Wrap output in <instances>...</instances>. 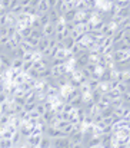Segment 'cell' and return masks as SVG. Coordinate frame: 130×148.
Returning <instances> with one entry per match:
<instances>
[{
	"instance_id": "1",
	"label": "cell",
	"mask_w": 130,
	"mask_h": 148,
	"mask_svg": "<svg viewBox=\"0 0 130 148\" xmlns=\"http://www.w3.org/2000/svg\"><path fill=\"white\" fill-rule=\"evenodd\" d=\"M51 148H72V141L67 135L53 138L51 140Z\"/></svg>"
},
{
	"instance_id": "2",
	"label": "cell",
	"mask_w": 130,
	"mask_h": 148,
	"mask_svg": "<svg viewBox=\"0 0 130 148\" xmlns=\"http://www.w3.org/2000/svg\"><path fill=\"white\" fill-rule=\"evenodd\" d=\"M130 58V50H113V59L114 63H120V62H126Z\"/></svg>"
},
{
	"instance_id": "3",
	"label": "cell",
	"mask_w": 130,
	"mask_h": 148,
	"mask_svg": "<svg viewBox=\"0 0 130 148\" xmlns=\"http://www.w3.org/2000/svg\"><path fill=\"white\" fill-rule=\"evenodd\" d=\"M42 32H43V36L46 38H51V36H54V33H56V26H54V23H47L46 26L42 27Z\"/></svg>"
},
{
	"instance_id": "4",
	"label": "cell",
	"mask_w": 130,
	"mask_h": 148,
	"mask_svg": "<svg viewBox=\"0 0 130 148\" xmlns=\"http://www.w3.org/2000/svg\"><path fill=\"white\" fill-rule=\"evenodd\" d=\"M47 14H49L50 22H51V23H54V25L62 19V14H60V13H59V10H57V9H54V7H53V9H50V10L47 12Z\"/></svg>"
},
{
	"instance_id": "5",
	"label": "cell",
	"mask_w": 130,
	"mask_h": 148,
	"mask_svg": "<svg viewBox=\"0 0 130 148\" xmlns=\"http://www.w3.org/2000/svg\"><path fill=\"white\" fill-rule=\"evenodd\" d=\"M125 33H126V29L119 27V29L113 33V36H112V39H113V45L120 43V42H122V39H123V36H125Z\"/></svg>"
},
{
	"instance_id": "6",
	"label": "cell",
	"mask_w": 130,
	"mask_h": 148,
	"mask_svg": "<svg viewBox=\"0 0 130 148\" xmlns=\"http://www.w3.org/2000/svg\"><path fill=\"white\" fill-rule=\"evenodd\" d=\"M76 16H77V10L73 7V9L67 10L64 14H62V19H63L64 22H73V20L76 19Z\"/></svg>"
},
{
	"instance_id": "7",
	"label": "cell",
	"mask_w": 130,
	"mask_h": 148,
	"mask_svg": "<svg viewBox=\"0 0 130 148\" xmlns=\"http://www.w3.org/2000/svg\"><path fill=\"white\" fill-rule=\"evenodd\" d=\"M6 25L7 26H16L17 25V16L13 14L10 10L6 13Z\"/></svg>"
},
{
	"instance_id": "8",
	"label": "cell",
	"mask_w": 130,
	"mask_h": 148,
	"mask_svg": "<svg viewBox=\"0 0 130 148\" xmlns=\"http://www.w3.org/2000/svg\"><path fill=\"white\" fill-rule=\"evenodd\" d=\"M23 58H12V62H10V68L12 69H19V71H22V68H23Z\"/></svg>"
},
{
	"instance_id": "9",
	"label": "cell",
	"mask_w": 130,
	"mask_h": 148,
	"mask_svg": "<svg viewBox=\"0 0 130 148\" xmlns=\"http://www.w3.org/2000/svg\"><path fill=\"white\" fill-rule=\"evenodd\" d=\"M36 9H37L39 13H47V12L50 10V7H49V4H47V0H40V1L37 3Z\"/></svg>"
},
{
	"instance_id": "10",
	"label": "cell",
	"mask_w": 130,
	"mask_h": 148,
	"mask_svg": "<svg viewBox=\"0 0 130 148\" xmlns=\"http://www.w3.org/2000/svg\"><path fill=\"white\" fill-rule=\"evenodd\" d=\"M39 148H51V138L47 137L46 134L42 135V141L39 144Z\"/></svg>"
},
{
	"instance_id": "11",
	"label": "cell",
	"mask_w": 130,
	"mask_h": 148,
	"mask_svg": "<svg viewBox=\"0 0 130 148\" xmlns=\"http://www.w3.org/2000/svg\"><path fill=\"white\" fill-rule=\"evenodd\" d=\"M102 97H103V92H102L99 88L94 89V91H90V98H91L93 102H99V101L102 99Z\"/></svg>"
},
{
	"instance_id": "12",
	"label": "cell",
	"mask_w": 130,
	"mask_h": 148,
	"mask_svg": "<svg viewBox=\"0 0 130 148\" xmlns=\"http://www.w3.org/2000/svg\"><path fill=\"white\" fill-rule=\"evenodd\" d=\"M70 103H72L74 108H77V106H82V105H83V97H82V94H80V95H76V97H73V98L70 99Z\"/></svg>"
},
{
	"instance_id": "13",
	"label": "cell",
	"mask_w": 130,
	"mask_h": 148,
	"mask_svg": "<svg viewBox=\"0 0 130 148\" xmlns=\"http://www.w3.org/2000/svg\"><path fill=\"white\" fill-rule=\"evenodd\" d=\"M114 16H117V17H120V19L127 17V16H130V9H129V7H120Z\"/></svg>"
},
{
	"instance_id": "14",
	"label": "cell",
	"mask_w": 130,
	"mask_h": 148,
	"mask_svg": "<svg viewBox=\"0 0 130 148\" xmlns=\"http://www.w3.org/2000/svg\"><path fill=\"white\" fill-rule=\"evenodd\" d=\"M63 43H64V48H66V49L70 50L73 46H74V45H76V40H74L72 36H67V38L63 40Z\"/></svg>"
},
{
	"instance_id": "15",
	"label": "cell",
	"mask_w": 130,
	"mask_h": 148,
	"mask_svg": "<svg viewBox=\"0 0 130 148\" xmlns=\"http://www.w3.org/2000/svg\"><path fill=\"white\" fill-rule=\"evenodd\" d=\"M87 85H89V88H90V91H94V89H97L99 88V85H100V81L99 79H89L87 81Z\"/></svg>"
},
{
	"instance_id": "16",
	"label": "cell",
	"mask_w": 130,
	"mask_h": 148,
	"mask_svg": "<svg viewBox=\"0 0 130 148\" xmlns=\"http://www.w3.org/2000/svg\"><path fill=\"white\" fill-rule=\"evenodd\" d=\"M10 121H12V116L10 115H7V114H0V125H9L10 124Z\"/></svg>"
},
{
	"instance_id": "17",
	"label": "cell",
	"mask_w": 130,
	"mask_h": 148,
	"mask_svg": "<svg viewBox=\"0 0 130 148\" xmlns=\"http://www.w3.org/2000/svg\"><path fill=\"white\" fill-rule=\"evenodd\" d=\"M13 143L10 138H0V148H12Z\"/></svg>"
},
{
	"instance_id": "18",
	"label": "cell",
	"mask_w": 130,
	"mask_h": 148,
	"mask_svg": "<svg viewBox=\"0 0 130 148\" xmlns=\"http://www.w3.org/2000/svg\"><path fill=\"white\" fill-rule=\"evenodd\" d=\"M37 17H39V20H40L42 26H46L47 23H50V19H49V14H47V13H39V14H37Z\"/></svg>"
},
{
	"instance_id": "19",
	"label": "cell",
	"mask_w": 130,
	"mask_h": 148,
	"mask_svg": "<svg viewBox=\"0 0 130 148\" xmlns=\"http://www.w3.org/2000/svg\"><path fill=\"white\" fill-rule=\"evenodd\" d=\"M12 39H13L17 45H20V43L23 42V39H24V38H23V35L20 33V30H16V32H14V35L12 36Z\"/></svg>"
},
{
	"instance_id": "20",
	"label": "cell",
	"mask_w": 130,
	"mask_h": 148,
	"mask_svg": "<svg viewBox=\"0 0 130 148\" xmlns=\"http://www.w3.org/2000/svg\"><path fill=\"white\" fill-rule=\"evenodd\" d=\"M10 12L13 13V14H16V16H19V14H22L23 13V6L19 3V4H16V6H13L12 9H10Z\"/></svg>"
},
{
	"instance_id": "21",
	"label": "cell",
	"mask_w": 130,
	"mask_h": 148,
	"mask_svg": "<svg viewBox=\"0 0 130 148\" xmlns=\"http://www.w3.org/2000/svg\"><path fill=\"white\" fill-rule=\"evenodd\" d=\"M30 38H33V39H42V38H43V32H42V29H32V35H30Z\"/></svg>"
},
{
	"instance_id": "22",
	"label": "cell",
	"mask_w": 130,
	"mask_h": 148,
	"mask_svg": "<svg viewBox=\"0 0 130 148\" xmlns=\"http://www.w3.org/2000/svg\"><path fill=\"white\" fill-rule=\"evenodd\" d=\"M119 92H120V95L122 94H125L126 91H129V85H127V82H119V85H117V88H116Z\"/></svg>"
},
{
	"instance_id": "23",
	"label": "cell",
	"mask_w": 130,
	"mask_h": 148,
	"mask_svg": "<svg viewBox=\"0 0 130 148\" xmlns=\"http://www.w3.org/2000/svg\"><path fill=\"white\" fill-rule=\"evenodd\" d=\"M35 109L37 111V114H39L40 116L43 115L46 111H47V109H46V106H44V102H37V103H36V108H35Z\"/></svg>"
},
{
	"instance_id": "24",
	"label": "cell",
	"mask_w": 130,
	"mask_h": 148,
	"mask_svg": "<svg viewBox=\"0 0 130 148\" xmlns=\"http://www.w3.org/2000/svg\"><path fill=\"white\" fill-rule=\"evenodd\" d=\"M104 95H107L109 97V99L112 101V99H114V98H117V97H120V92L117 91V89H110V91H107Z\"/></svg>"
},
{
	"instance_id": "25",
	"label": "cell",
	"mask_w": 130,
	"mask_h": 148,
	"mask_svg": "<svg viewBox=\"0 0 130 148\" xmlns=\"http://www.w3.org/2000/svg\"><path fill=\"white\" fill-rule=\"evenodd\" d=\"M32 26H24V27H22L20 29V33L23 35V38H29L30 35H32Z\"/></svg>"
},
{
	"instance_id": "26",
	"label": "cell",
	"mask_w": 130,
	"mask_h": 148,
	"mask_svg": "<svg viewBox=\"0 0 130 148\" xmlns=\"http://www.w3.org/2000/svg\"><path fill=\"white\" fill-rule=\"evenodd\" d=\"M32 27H33V29H42V27H43L37 16H35V17L32 19Z\"/></svg>"
},
{
	"instance_id": "27",
	"label": "cell",
	"mask_w": 130,
	"mask_h": 148,
	"mask_svg": "<svg viewBox=\"0 0 130 148\" xmlns=\"http://www.w3.org/2000/svg\"><path fill=\"white\" fill-rule=\"evenodd\" d=\"M99 89H100L103 94H106L107 91H110V82H100Z\"/></svg>"
},
{
	"instance_id": "28",
	"label": "cell",
	"mask_w": 130,
	"mask_h": 148,
	"mask_svg": "<svg viewBox=\"0 0 130 148\" xmlns=\"http://www.w3.org/2000/svg\"><path fill=\"white\" fill-rule=\"evenodd\" d=\"M122 105H125L122 97H117V98L112 99V106H113V108H119V106H122Z\"/></svg>"
},
{
	"instance_id": "29",
	"label": "cell",
	"mask_w": 130,
	"mask_h": 148,
	"mask_svg": "<svg viewBox=\"0 0 130 148\" xmlns=\"http://www.w3.org/2000/svg\"><path fill=\"white\" fill-rule=\"evenodd\" d=\"M79 91H80V94H82V95H87V94H90V88H89V85H87V84L80 85V86H79Z\"/></svg>"
},
{
	"instance_id": "30",
	"label": "cell",
	"mask_w": 130,
	"mask_h": 148,
	"mask_svg": "<svg viewBox=\"0 0 130 148\" xmlns=\"http://www.w3.org/2000/svg\"><path fill=\"white\" fill-rule=\"evenodd\" d=\"M32 68H33V62H32V60H29V62H23V68H22V71L26 73V72H29Z\"/></svg>"
},
{
	"instance_id": "31",
	"label": "cell",
	"mask_w": 130,
	"mask_h": 148,
	"mask_svg": "<svg viewBox=\"0 0 130 148\" xmlns=\"http://www.w3.org/2000/svg\"><path fill=\"white\" fill-rule=\"evenodd\" d=\"M122 42H123L127 48H130V33H129V32H126V33H125V36H123Z\"/></svg>"
},
{
	"instance_id": "32",
	"label": "cell",
	"mask_w": 130,
	"mask_h": 148,
	"mask_svg": "<svg viewBox=\"0 0 130 148\" xmlns=\"http://www.w3.org/2000/svg\"><path fill=\"white\" fill-rule=\"evenodd\" d=\"M0 4L4 7V9H7V10H10V4H12V0H1L0 1Z\"/></svg>"
},
{
	"instance_id": "33",
	"label": "cell",
	"mask_w": 130,
	"mask_h": 148,
	"mask_svg": "<svg viewBox=\"0 0 130 148\" xmlns=\"http://www.w3.org/2000/svg\"><path fill=\"white\" fill-rule=\"evenodd\" d=\"M7 29L9 26H0V36H7Z\"/></svg>"
},
{
	"instance_id": "34",
	"label": "cell",
	"mask_w": 130,
	"mask_h": 148,
	"mask_svg": "<svg viewBox=\"0 0 130 148\" xmlns=\"http://www.w3.org/2000/svg\"><path fill=\"white\" fill-rule=\"evenodd\" d=\"M9 40H10V38H9V36H0V43H1V46H4Z\"/></svg>"
},
{
	"instance_id": "35",
	"label": "cell",
	"mask_w": 130,
	"mask_h": 148,
	"mask_svg": "<svg viewBox=\"0 0 130 148\" xmlns=\"http://www.w3.org/2000/svg\"><path fill=\"white\" fill-rule=\"evenodd\" d=\"M47 4H49V7H50V9H53V7H56L57 0H47Z\"/></svg>"
},
{
	"instance_id": "36",
	"label": "cell",
	"mask_w": 130,
	"mask_h": 148,
	"mask_svg": "<svg viewBox=\"0 0 130 148\" xmlns=\"http://www.w3.org/2000/svg\"><path fill=\"white\" fill-rule=\"evenodd\" d=\"M7 12H9V10H7V9H4V7H3V6L0 4V16H3V14H6Z\"/></svg>"
},
{
	"instance_id": "37",
	"label": "cell",
	"mask_w": 130,
	"mask_h": 148,
	"mask_svg": "<svg viewBox=\"0 0 130 148\" xmlns=\"http://www.w3.org/2000/svg\"><path fill=\"white\" fill-rule=\"evenodd\" d=\"M125 29H126V32H129V33H130V25H127V26H126Z\"/></svg>"
},
{
	"instance_id": "38",
	"label": "cell",
	"mask_w": 130,
	"mask_h": 148,
	"mask_svg": "<svg viewBox=\"0 0 130 148\" xmlns=\"http://www.w3.org/2000/svg\"><path fill=\"white\" fill-rule=\"evenodd\" d=\"M1 50H3V46H1V43H0V52H1Z\"/></svg>"
},
{
	"instance_id": "39",
	"label": "cell",
	"mask_w": 130,
	"mask_h": 148,
	"mask_svg": "<svg viewBox=\"0 0 130 148\" xmlns=\"http://www.w3.org/2000/svg\"><path fill=\"white\" fill-rule=\"evenodd\" d=\"M129 9H130V6H129Z\"/></svg>"
},
{
	"instance_id": "40",
	"label": "cell",
	"mask_w": 130,
	"mask_h": 148,
	"mask_svg": "<svg viewBox=\"0 0 130 148\" xmlns=\"http://www.w3.org/2000/svg\"><path fill=\"white\" fill-rule=\"evenodd\" d=\"M129 1H130V0H129Z\"/></svg>"
}]
</instances>
